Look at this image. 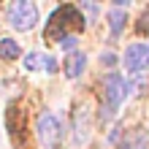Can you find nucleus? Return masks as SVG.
I'll use <instances>...</instances> for the list:
<instances>
[{"label":"nucleus","mask_w":149,"mask_h":149,"mask_svg":"<svg viewBox=\"0 0 149 149\" xmlns=\"http://www.w3.org/2000/svg\"><path fill=\"white\" fill-rule=\"evenodd\" d=\"M119 149H130V144H119Z\"/></svg>","instance_id":"14"},{"label":"nucleus","mask_w":149,"mask_h":149,"mask_svg":"<svg viewBox=\"0 0 149 149\" xmlns=\"http://www.w3.org/2000/svg\"><path fill=\"white\" fill-rule=\"evenodd\" d=\"M136 30L138 33H149V11L141 16V19H138V24H136Z\"/></svg>","instance_id":"11"},{"label":"nucleus","mask_w":149,"mask_h":149,"mask_svg":"<svg viewBox=\"0 0 149 149\" xmlns=\"http://www.w3.org/2000/svg\"><path fill=\"white\" fill-rule=\"evenodd\" d=\"M103 63L111 65V63H117V57H111V54H103Z\"/></svg>","instance_id":"13"},{"label":"nucleus","mask_w":149,"mask_h":149,"mask_svg":"<svg viewBox=\"0 0 149 149\" xmlns=\"http://www.w3.org/2000/svg\"><path fill=\"white\" fill-rule=\"evenodd\" d=\"M36 133H38V141H41L43 149H54L60 136H63V125H60V119L54 114L43 111L38 117V122H36Z\"/></svg>","instance_id":"3"},{"label":"nucleus","mask_w":149,"mask_h":149,"mask_svg":"<svg viewBox=\"0 0 149 149\" xmlns=\"http://www.w3.org/2000/svg\"><path fill=\"white\" fill-rule=\"evenodd\" d=\"M43 71H49V73H54V71H57V60L52 57V54L46 57V65H43Z\"/></svg>","instance_id":"12"},{"label":"nucleus","mask_w":149,"mask_h":149,"mask_svg":"<svg viewBox=\"0 0 149 149\" xmlns=\"http://www.w3.org/2000/svg\"><path fill=\"white\" fill-rule=\"evenodd\" d=\"M19 54H22V46L14 38H3V41H0V57H3V60H16Z\"/></svg>","instance_id":"7"},{"label":"nucleus","mask_w":149,"mask_h":149,"mask_svg":"<svg viewBox=\"0 0 149 149\" xmlns=\"http://www.w3.org/2000/svg\"><path fill=\"white\" fill-rule=\"evenodd\" d=\"M43 65H46V54H41V52H27L24 54V68L27 71H38Z\"/></svg>","instance_id":"8"},{"label":"nucleus","mask_w":149,"mask_h":149,"mask_svg":"<svg viewBox=\"0 0 149 149\" xmlns=\"http://www.w3.org/2000/svg\"><path fill=\"white\" fill-rule=\"evenodd\" d=\"M8 22H11L14 30H22V33L33 30L36 22H38L36 3H30V0H16V3H11L8 6Z\"/></svg>","instance_id":"2"},{"label":"nucleus","mask_w":149,"mask_h":149,"mask_svg":"<svg viewBox=\"0 0 149 149\" xmlns=\"http://www.w3.org/2000/svg\"><path fill=\"white\" fill-rule=\"evenodd\" d=\"M109 22H111V36H114V38H117V36H119V33H122V30H125V22H127V16H125V14H122V11H119V8H117V11H111V14H109Z\"/></svg>","instance_id":"9"},{"label":"nucleus","mask_w":149,"mask_h":149,"mask_svg":"<svg viewBox=\"0 0 149 149\" xmlns=\"http://www.w3.org/2000/svg\"><path fill=\"white\" fill-rule=\"evenodd\" d=\"M60 46H63L65 52H73V49H76V38H73V36H65L63 41H60Z\"/></svg>","instance_id":"10"},{"label":"nucleus","mask_w":149,"mask_h":149,"mask_svg":"<svg viewBox=\"0 0 149 149\" xmlns=\"http://www.w3.org/2000/svg\"><path fill=\"white\" fill-rule=\"evenodd\" d=\"M71 24H73L76 30H81L84 27V19L79 16V11H76L73 6H60V8L52 11L43 36H46V41H63L68 36V30H71Z\"/></svg>","instance_id":"1"},{"label":"nucleus","mask_w":149,"mask_h":149,"mask_svg":"<svg viewBox=\"0 0 149 149\" xmlns=\"http://www.w3.org/2000/svg\"><path fill=\"white\" fill-rule=\"evenodd\" d=\"M127 95V84L119 73H109L106 81H103V106H106V114L117 111L122 98Z\"/></svg>","instance_id":"4"},{"label":"nucleus","mask_w":149,"mask_h":149,"mask_svg":"<svg viewBox=\"0 0 149 149\" xmlns=\"http://www.w3.org/2000/svg\"><path fill=\"white\" fill-rule=\"evenodd\" d=\"M122 63L130 73H144L149 68V46L146 43H130L125 49V57H122Z\"/></svg>","instance_id":"5"},{"label":"nucleus","mask_w":149,"mask_h":149,"mask_svg":"<svg viewBox=\"0 0 149 149\" xmlns=\"http://www.w3.org/2000/svg\"><path fill=\"white\" fill-rule=\"evenodd\" d=\"M84 68H87V54H81V52H73V54H68V60H65V76H68V79L81 76V73H84Z\"/></svg>","instance_id":"6"}]
</instances>
